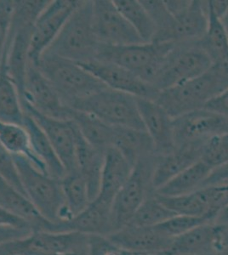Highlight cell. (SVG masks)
<instances>
[{
  "label": "cell",
  "instance_id": "obj_36",
  "mask_svg": "<svg viewBox=\"0 0 228 255\" xmlns=\"http://www.w3.org/2000/svg\"><path fill=\"white\" fill-rule=\"evenodd\" d=\"M211 223H216V219L211 216L176 215L155 227L169 238H175L196 227Z\"/></svg>",
  "mask_w": 228,
  "mask_h": 255
},
{
  "label": "cell",
  "instance_id": "obj_46",
  "mask_svg": "<svg viewBox=\"0 0 228 255\" xmlns=\"http://www.w3.org/2000/svg\"><path fill=\"white\" fill-rule=\"evenodd\" d=\"M216 224H220V225L228 224V205L219 212L216 219Z\"/></svg>",
  "mask_w": 228,
  "mask_h": 255
},
{
  "label": "cell",
  "instance_id": "obj_40",
  "mask_svg": "<svg viewBox=\"0 0 228 255\" xmlns=\"http://www.w3.org/2000/svg\"><path fill=\"white\" fill-rule=\"evenodd\" d=\"M0 226L33 232L30 223L2 206H0Z\"/></svg>",
  "mask_w": 228,
  "mask_h": 255
},
{
  "label": "cell",
  "instance_id": "obj_49",
  "mask_svg": "<svg viewBox=\"0 0 228 255\" xmlns=\"http://www.w3.org/2000/svg\"><path fill=\"white\" fill-rule=\"evenodd\" d=\"M0 255H8V253H7L4 244L0 245Z\"/></svg>",
  "mask_w": 228,
  "mask_h": 255
},
{
  "label": "cell",
  "instance_id": "obj_29",
  "mask_svg": "<svg viewBox=\"0 0 228 255\" xmlns=\"http://www.w3.org/2000/svg\"><path fill=\"white\" fill-rule=\"evenodd\" d=\"M205 6L208 15V26L205 34L197 44L206 53L213 64L228 62V35L220 18Z\"/></svg>",
  "mask_w": 228,
  "mask_h": 255
},
{
  "label": "cell",
  "instance_id": "obj_15",
  "mask_svg": "<svg viewBox=\"0 0 228 255\" xmlns=\"http://www.w3.org/2000/svg\"><path fill=\"white\" fill-rule=\"evenodd\" d=\"M78 64L111 90L153 101L159 96V90L152 84L115 64L97 60Z\"/></svg>",
  "mask_w": 228,
  "mask_h": 255
},
{
  "label": "cell",
  "instance_id": "obj_43",
  "mask_svg": "<svg viewBox=\"0 0 228 255\" xmlns=\"http://www.w3.org/2000/svg\"><path fill=\"white\" fill-rule=\"evenodd\" d=\"M221 184H228V163L211 172V174L209 175L207 180H205L202 187Z\"/></svg>",
  "mask_w": 228,
  "mask_h": 255
},
{
  "label": "cell",
  "instance_id": "obj_35",
  "mask_svg": "<svg viewBox=\"0 0 228 255\" xmlns=\"http://www.w3.org/2000/svg\"><path fill=\"white\" fill-rule=\"evenodd\" d=\"M200 160L212 171L228 163V133L216 134L205 141Z\"/></svg>",
  "mask_w": 228,
  "mask_h": 255
},
{
  "label": "cell",
  "instance_id": "obj_45",
  "mask_svg": "<svg viewBox=\"0 0 228 255\" xmlns=\"http://www.w3.org/2000/svg\"><path fill=\"white\" fill-rule=\"evenodd\" d=\"M220 238H221V245L223 249H228V224L220 225Z\"/></svg>",
  "mask_w": 228,
  "mask_h": 255
},
{
  "label": "cell",
  "instance_id": "obj_44",
  "mask_svg": "<svg viewBox=\"0 0 228 255\" xmlns=\"http://www.w3.org/2000/svg\"><path fill=\"white\" fill-rule=\"evenodd\" d=\"M206 3L209 9L219 18L222 17L225 14L228 8V0H224V1L211 0V1H206Z\"/></svg>",
  "mask_w": 228,
  "mask_h": 255
},
{
  "label": "cell",
  "instance_id": "obj_4",
  "mask_svg": "<svg viewBox=\"0 0 228 255\" xmlns=\"http://www.w3.org/2000/svg\"><path fill=\"white\" fill-rule=\"evenodd\" d=\"M45 76L67 107L104 90L107 86L74 61L43 55L35 65Z\"/></svg>",
  "mask_w": 228,
  "mask_h": 255
},
{
  "label": "cell",
  "instance_id": "obj_10",
  "mask_svg": "<svg viewBox=\"0 0 228 255\" xmlns=\"http://www.w3.org/2000/svg\"><path fill=\"white\" fill-rule=\"evenodd\" d=\"M78 3L79 0H55L50 1L43 9L32 27L29 49V61L31 63H38Z\"/></svg>",
  "mask_w": 228,
  "mask_h": 255
},
{
  "label": "cell",
  "instance_id": "obj_48",
  "mask_svg": "<svg viewBox=\"0 0 228 255\" xmlns=\"http://www.w3.org/2000/svg\"><path fill=\"white\" fill-rule=\"evenodd\" d=\"M213 255H228V249H223V250H218Z\"/></svg>",
  "mask_w": 228,
  "mask_h": 255
},
{
  "label": "cell",
  "instance_id": "obj_50",
  "mask_svg": "<svg viewBox=\"0 0 228 255\" xmlns=\"http://www.w3.org/2000/svg\"><path fill=\"white\" fill-rule=\"evenodd\" d=\"M227 133H228V128H227Z\"/></svg>",
  "mask_w": 228,
  "mask_h": 255
},
{
  "label": "cell",
  "instance_id": "obj_7",
  "mask_svg": "<svg viewBox=\"0 0 228 255\" xmlns=\"http://www.w3.org/2000/svg\"><path fill=\"white\" fill-rule=\"evenodd\" d=\"M158 157L156 154L142 157L133 166L130 175L112 204L113 232L126 226L136 210L153 193V178Z\"/></svg>",
  "mask_w": 228,
  "mask_h": 255
},
{
  "label": "cell",
  "instance_id": "obj_12",
  "mask_svg": "<svg viewBox=\"0 0 228 255\" xmlns=\"http://www.w3.org/2000/svg\"><path fill=\"white\" fill-rule=\"evenodd\" d=\"M24 113L34 119L53 145L67 173L78 171L76 162V125L72 120L55 119L43 115L21 102Z\"/></svg>",
  "mask_w": 228,
  "mask_h": 255
},
{
  "label": "cell",
  "instance_id": "obj_5",
  "mask_svg": "<svg viewBox=\"0 0 228 255\" xmlns=\"http://www.w3.org/2000/svg\"><path fill=\"white\" fill-rule=\"evenodd\" d=\"M175 44L152 42L112 46L100 44L95 60L115 64L152 84Z\"/></svg>",
  "mask_w": 228,
  "mask_h": 255
},
{
  "label": "cell",
  "instance_id": "obj_28",
  "mask_svg": "<svg viewBox=\"0 0 228 255\" xmlns=\"http://www.w3.org/2000/svg\"><path fill=\"white\" fill-rule=\"evenodd\" d=\"M70 120L74 122L81 134L94 147L106 151L113 146L114 126L107 125L90 114L72 108Z\"/></svg>",
  "mask_w": 228,
  "mask_h": 255
},
{
  "label": "cell",
  "instance_id": "obj_27",
  "mask_svg": "<svg viewBox=\"0 0 228 255\" xmlns=\"http://www.w3.org/2000/svg\"><path fill=\"white\" fill-rule=\"evenodd\" d=\"M211 172L212 169L200 160L165 183L155 192L163 197H179L190 194L202 187Z\"/></svg>",
  "mask_w": 228,
  "mask_h": 255
},
{
  "label": "cell",
  "instance_id": "obj_6",
  "mask_svg": "<svg viewBox=\"0 0 228 255\" xmlns=\"http://www.w3.org/2000/svg\"><path fill=\"white\" fill-rule=\"evenodd\" d=\"M70 108L90 114L112 126L145 130L136 96L109 88L72 103Z\"/></svg>",
  "mask_w": 228,
  "mask_h": 255
},
{
  "label": "cell",
  "instance_id": "obj_11",
  "mask_svg": "<svg viewBox=\"0 0 228 255\" xmlns=\"http://www.w3.org/2000/svg\"><path fill=\"white\" fill-rule=\"evenodd\" d=\"M93 25L100 44L119 46L143 43L111 0L93 1Z\"/></svg>",
  "mask_w": 228,
  "mask_h": 255
},
{
  "label": "cell",
  "instance_id": "obj_38",
  "mask_svg": "<svg viewBox=\"0 0 228 255\" xmlns=\"http://www.w3.org/2000/svg\"><path fill=\"white\" fill-rule=\"evenodd\" d=\"M14 12V1L0 0V66L3 61L8 39L12 15Z\"/></svg>",
  "mask_w": 228,
  "mask_h": 255
},
{
  "label": "cell",
  "instance_id": "obj_14",
  "mask_svg": "<svg viewBox=\"0 0 228 255\" xmlns=\"http://www.w3.org/2000/svg\"><path fill=\"white\" fill-rule=\"evenodd\" d=\"M228 119L207 109H200L173 119L176 147L200 144L219 133H227Z\"/></svg>",
  "mask_w": 228,
  "mask_h": 255
},
{
  "label": "cell",
  "instance_id": "obj_25",
  "mask_svg": "<svg viewBox=\"0 0 228 255\" xmlns=\"http://www.w3.org/2000/svg\"><path fill=\"white\" fill-rule=\"evenodd\" d=\"M134 166L140 158L155 153L153 141L145 130L115 127L113 146Z\"/></svg>",
  "mask_w": 228,
  "mask_h": 255
},
{
  "label": "cell",
  "instance_id": "obj_18",
  "mask_svg": "<svg viewBox=\"0 0 228 255\" xmlns=\"http://www.w3.org/2000/svg\"><path fill=\"white\" fill-rule=\"evenodd\" d=\"M137 105L145 131L153 141L157 156L173 151L176 149L173 119L153 100L137 98Z\"/></svg>",
  "mask_w": 228,
  "mask_h": 255
},
{
  "label": "cell",
  "instance_id": "obj_39",
  "mask_svg": "<svg viewBox=\"0 0 228 255\" xmlns=\"http://www.w3.org/2000/svg\"><path fill=\"white\" fill-rule=\"evenodd\" d=\"M88 255H135L116 246L104 236H89Z\"/></svg>",
  "mask_w": 228,
  "mask_h": 255
},
{
  "label": "cell",
  "instance_id": "obj_26",
  "mask_svg": "<svg viewBox=\"0 0 228 255\" xmlns=\"http://www.w3.org/2000/svg\"><path fill=\"white\" fill-rule=\"evenodd\" d=\"M0 206L27 221L33 232L43 231L49 221L38 213L26 195L14 188L0 176Z\"/></svg>",
  "mask_w": 228,
  "mask_h": 255
},
{
  "label": "cell",
  "instance_id": "obj_31",
  "mask_svg": "<svg viewBox=\"0 0 228 255\" xmlns=\"http://www.w3.org/2000/svg\"><path fill=\"white\" fill-rule=\"evenodd\" d=\"M24 112L17 88L5 68L0 67V121L22 125Z\"/></svg>",
  "mask_w": 228,
  "mask_h": 255
},
{
  "label": "cell",
  "instance_id": "obj_20",
  "mask_svg": "<svg viewBox=\"0 0 228 255\" xmlns=\"http://www.w3.org/2000/svg\"><path fill=\"white\" fill-rule=\"evenodd\" d=\"M169 43L190 44L202 38L208 26L205 1L193 0L182 11L173 15Z\"/></svg>",
  "mask_w": 228,
  "mask_h": 255
},
{
  "label": "cell",
  "instance_id": "obj_22",
  "mask_svg": "<svg viewBox=\"0 0 228 255\" xmlns=\"http://www.w3.org/2000/svg\"><path fill=\"white\" fill-rule=\"evenodd\" d=\"M204 143L178 146L170 153L159 156L153 172L154 190L160 188L186 168L200 161Z\"/></svg>",
  "mask_w": 228,
  "mask_h": 255
},
{
  "label": "cell",
  "instance_id": "obj_37",
  "mask_svg": "<svg viewBox=\"0 0 228 255\" xmlns=\"http://www.w3.org/2000/svg\"><path fill=\"white\" fill-rule=\"evenodd\" d=\"M0 176L9 183L14 188L25 194L23 187L21 186L17 169L14 164V158L11 154L0 142Z\"/></svg>",
  "mask_w": 228,
  "mask_h": 255
},
{
  "label": "cell",
  "instance_id": "obj_47",
  "mask_svg": "<svg viewBox=\"0 0 228 255\" xmlns=\"http://www.w3.org/2000/svg\"><path fill=\"white\" fill-rule=\"evenodd\" d=\"M220 20L222 21V23H223V26L225 28L226 32H227L228 35V8L227 9V11L225 12V14L222 17L220 18Z\"/></svg>",
  "mask_w": 228,
  "mask_h": 255
},
{
  "label": "cell",
  "instance_id": "obj_16",
  "mask_svg": "<svg viewBox=\"0 0 228 255\" xmlns=\"http://www.w3.org/2000/svg\"><path fill=\"white\" fill-rule=\"evenodd\" d=\"M112 206L94 200L78 215L68 221H48L43 232H78L87 236L107 237L113 232Z\"/></svg>",
  "mask_w": 228,
  "mask_h": 255
},
{
  "label": "cell",
  "instance_id": "obj_24",
  "mask_svg": "<svg viewBox=\"0 0 228 255\" xmlns=\"http://www.w3.org/2000/svg\"><path fill=\"white\" fill-rule=\"evenodd\" d=\"M22 126L27 131L31 148L35 156L46 167L47 172L50 176L61 180L65 176L66 171L46 134L35 122L34 119L26 113H24Z\"/></svg>",
  "mask_w": 228,
  "mask_h": 255
},
{
  "label": "cell",
  "instance_id": "obj_21",
  "mask_svg": "<svg viewBox=\"0 0 228 255\" xmlns=\"http://www.w3.org/2000/svg\"><path fill=\"white\" fill-rule=\"evenodd\" d=\"M133 166L114 148L105 151L98 195L95 200L112 206L113 200L126 182Z\"/></svg>",
  "mask_w": 228,
  "mask_h": 255
},
{
  "label": "cell",
  "instance_id": "obj_32",
  "mask_svg": "<svg viewBox=\"0 0 228 255\" xmlns=\"http://www.w3.org/2000/svg\"><path fill=\"white\" fill-rule=\"evenodd\" d=\"M113 2L142 42L152 43L156 34V27L141 1L114 0Z\"/></svg>",
  "mask_w": 228,
  "mask_h": 255
},
{
  "label": "cell",
  "instance_id": "obj_51",
  "mask_svg": "<svg viewBox=\"0 0 228 255\" xmlns=\"http://www.w3.org/2000/svg\"></svg>",
  "mask_w": 228,
  "mask_h": 255
},
{
  "label": "cell",
  "instance_id": "obj_13",
  "mask_svg": "<svg viewBox=\"0 0 228 255\" xmlns=\"http://www.w3.org/2000/svg\"><path fill=\"white\" fill-rule=\"evenodd\" d=\"M20 102L43 115L55 119L70 120L71 108L64 104L52 84L34 64L29 62Z\"/></svg>",
  "mask_w": 228,
  "mask_h": 255
},
{
  "label": "cell",
  "instance_id": "obj_33",
  "mask_svg": "<svg viewBox=\"0 0 228 255\" xmlns=\"http://www.w3.org/2000/svg\"><path fill=\"white\" fill-rule=\"evenodd\" d=\"M65 203L72 219L89 206L90 202L86 181L78 171L67 173L61 180Z\"/></svg>",
  "mask_w": 228,
  "mask_h": 255
},
{
  "label": "cell",
  "instance_id": "obj_1",
  "mask_svg": "<svg viewBox=\"0 0 228 255\" xmlns=\"http://www.w3.org/2000/svg\"><path fill=\"white\" fill-rule=\"evenodd\" d=\"M228 89V62L213 64L205 73L184 84L160 91L155 102L176 119L200 110Z\"/></svg>",
  "mask_w": 228,
  "mask_h": 255
},
{
  "label": "cell",
  "instance_id": "obj_23",
  "mask_svg": "<svg viewBox=\"0 0 228 255\" xmlns=\"http://www.w3.org/2000/svg\"><path fill=\"white\" fill-rule=\"evenodd\" d=\"M104 158L105 151L90 145L81 134L76 125L77 168L86 181L90 202L95 200L98 195Z\"/></svg>",
  "mask_w": 228,
  "mask_h": 255
},
{
  "label": "cell",
  "instance_id": "obj_34",
  "mask_svg": "<svg viewBox=\"0 0 228 255\" xmlns=\"http://www.w3.org/2000/svg\"><path fill=\"white\" fill-rule=\"evenodd\" d=\"M174 215L176 214L161 203L154 191L146 198L128 224L142 227H153L171 219Z\"/></svg>",
  "mask_w": 228,
  "mask_h": 255
},
{
  "label": "cell",
  "instance_id": "obj_9",
  "mask_svg": "<svg viewBox=\"0 0 228 255\" xmlns=\"http://www.w3.org/2000/svg\"><path fill=\"white\" fill-rule=\"evenodd\" d=\"M4 245L8 255H88L89 236L35 231Z\"/></svg>",
  "mask_w": 228,
  "mask_h": 255
},
{
  "label": "cell",
  "instance_id": "obj_30",
  "mask_svg": "<svg viewBox=\"0 0 228 255\" xmlns=\"http://www.w3.org/2000/svg\"><path fill=\"white\" fill-rule=\"evenodd\" d=\"M0 142L12 156L25 157L36 168L48 174L46 167L32 152L28 133L22 125L0 121Z\"/></svg>",
  "mask_w": 228,
  "mask_h": 255
},
{
  "label": "cell",
  "instance_id": "obj_3",
  "mask_svg": "<svg viewBox=\"0 0 228 255\" xmlns=\"http://www.w3.org/2000/svg\"><path fill=\"white\" fill-rule=\"evenodd\" d=\"M13 158L24 192L38 213L50 222L70 220L61 180L41 171L25 157Z\"/></svg>",
  "mask_w": 228,
  "mask_h": 255
},
{
  "label": "cell",
  "instance_id": "obj_2",
  "mask_svg": "<svg viewBox=\"0 0 228 255\" xmlns=\"http://www.w3.org/2000/svg\"><path fill=\"white\" fill-rule=\"evenodd\" d=\"M100 43L93 25V1H79L52 44L43 55L86 63L96 58Z\"/></svg>",
  "mask_w": 228,
  "mask_h": 255
},
{
  "label": "cell",
  "instance_id": "obj_42",
  "mask_svg": "<svg viewBox=\"0 0 228 255\" xmlns=\"http://www.w3.org/2000/svg\"><path fill=\"white\" fill-rule=\"evenodd\" d=\"M32 232L25 230L14 229L0 226V245L9 244L30 235Z\"/></svg>",
  "mask_w": 228,
  "mask_h": 255
},
{
  "label": "cell",
  "instance_id": "obj_8",
  "mask_svg": "<svg viewBox=\"0 0 228 255\" xmlns=\"http://www.w3.org/2000/svg\"><path fill=\"white\" fill-rule=\"evenodd\" d=\"M212 65L197 43L176 44L165 56L152 85L159 92L168 90L201 75Z\"/></svg>",
  "mask_w": 228,
  "mask_h": 255
},
{
  "label": "cell",
  "instance_id": "obj_17",
  "mask_svg": "<svg viewBox=\"0 0 228 255\" xmlns=\"http://www.w3.org/2000/svg\"><path fill=\"white\" fill-rule=\"evenodd\" d=\"M119 249L137 255H159L171 245L173 238L155 226L142 227L127 224L107 237Z\"/></svg>",
  "mask_w": 228,
  "mask_h": 255
},
{
  "label": "cell",
  "instance_id": "obj_41",
  "mask_svg": "<svg viewBox=\"0 0 228 255\" xmlns=\"http://www.w3.org/2000/svg\"><path fill=\"white\" fill-rule=\"evenodd\" d=\"M204 108L228 119V89L208 102Z\"/></svg>",
  "mask_w": 228,
  "mask_h": 255
},
{
  "label": "cell",
  "instance_id": "obj_19",
  "mask_svg": "<svg viewBox=\"0 0 228 255\" xmlns=\"http://www.w3.org/2000/svg\"><path fill=\"white\" fill-rule=\"evenodd\" d=\"M221 250L220 226L211 223L173 238L167 250L159 255H213Z\"/></svg>",
  "mask_w": 228,
  "mask_h": 255
}]
</instances>
